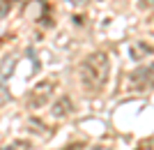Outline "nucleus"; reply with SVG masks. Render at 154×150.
<instances>
[{
    "mask_svg": "<svg viewBox=\"0 0 154 150\" xmlns=\"http://www.w3.org/2000/svg\"><path fill=\"white\" fill-rule=\"evenodd\" d=\"M106 76H108V58H106V53H94V56H90V58L83 62V67H81V81H83V85L90 88V90L101 88Z\"/></svg>",
    "mask_w": 154,
    "mask_h": 150,
    "instance_id": "nucleus-1",
    "label": "nucleus"
}]
</instances>
